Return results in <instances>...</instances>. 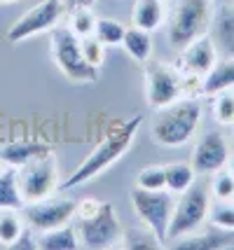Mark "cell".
<instances>
[{"label":"cell","mask_w":234,"mask_h":250,"mask_svg":"<svg viewBox=\"0 0 234 250\" xmlns=\"http://www.w3.org/2000/svg\"><path fill=\"white\" fill-rule=\"evenodd\" d=\"M173 206H176V201L169 189H143V187L131 189V208H134L136 218L162 243H167V231Z\"/></svg>","instance_id":"obj_7"},{"label":"cell","mask_w":234,"mask_h":250,"mask_svg":"<svg viewBox=\"0 0 234 250\" xmlns=\"http://www.w3.org/2000/svg\"><path fill=\"white\" fill-rule=\"evenodd\" d=\"M17 180H19L23 204L52 196L54 189H59V168H56L54 154H45L40 159L23 164L21 168H17Z\"/></svg>","instance_id":"obj_8"},{"label":"cell","mask_w":234,"mask_h":250,"mask_svg":"<svg viewBox=\"0 0 234 250\" xmlns=\"http://www.w3.org/2000/svg\"><path fill=\"white\" fill-rule=\"evenodd\" d=\"M80 248V236L75 225H64L38 234V250H75Z\"/></svg>","instance_id":"obj_17"},{"label":"cell","mask_w":234,"mask_h":250,"mask_svg":"<svg viewBox=\"0 0 234 250\" xmlns=\"http://www.w3.org/2000/svg\"><path fill=\"white\" fill-rule=\"evenodd\" d=\"M136 187L143 189H167L164 185V166H145L136 175Z\"/></svg>","instance_id":"obj_31"},{"label":"cell","mask_w":234,"mask_h":250,"mask_svg":"<svg viewBox=\"0 0 234 250\" xmlns=\"http://www.w3.org/2000/svg\"><path fill=\"white\" fill-rule=\"evenodd\" d=\"M201 124V105L194 98H178L157 110L152 122V141L162 147H180L197 133Z\"/></svg>","instance_id":"obj_3"},{"label":"cell","mask_w":234,"mask_h":250,"mask_svg":"<svg viewBox=\"0 0 234 250\" xmlns=\"http://www.w3.org/2000/svg\"><path fill=\"white\" fill-rule=\"evenodd\" d=\"M5 208H14L21 210L23 208V196L19 189V180H17V168L5 166L0 173V210Z\"/></svg>","instance_id":"obj_21"},{"label":"cell","mask_w":234,"mask_h":250,"mask_svg":"<svg viewBox=\"0 0 234 250\" xmlns=\"http://www.w3.org/2000/svg\"><path fill=\"white\" fill-rule=\"evenodd\" d=\"M213 23V0H176L169 19V42L183 49L188 42L206 35Z\"/></svg>","instance_id":"obj_4"},{"label":"cell","mask_w":234,"mask_h":250,"mask_svg":"<svg viewBox=\"0 0 234 250\" xmlns=\"http://www.w3.org/2000/svg\"><path fill=\"white\" fill-rule=\"evenodd\" d=\"M120 246L129 250H157V248H162L164 243L157 239L148 227H141V229H124Z\"/></svg>","instance_id":"obj_24"},{"label":"cell","mask_w":234,"mask_h":250,"mask_svg":"<svg viewBox=\"0 0 234 250\" xmlns=\"http://www.w3.org/2000/svg\"><path fill=\"white\" fill-rule=\"evenodd\" d=\"M209 210H211V192L206 187L194 185L180 192V199L173 206L171 222L167 231V243L185 236L190 231H197L209 222Z\"/></svg>","instance_id":"obj_6"},{"label":"cell","mask_w":234,"mask_h":250,"mask_svg":"<svg viewBox=\"0 0 234 250\" xmlns=\"http://www.w3.org/2000/svg\"><path fill=\"white\" fill-rule=\"evenodd\" d=\"M232 243V231H220L209 225L206 231H190L185 236L180 239L171 241V248L176 250H220V248H227Z\"/></svg>","instance_id":"obj_15"},{"label":"cell","mask_w":234,"mask_h":250,"mask_svg":"<svg viewBox=\"0 0 234 250\" xmlns=\"http://www.w3.org/2000/svg\"><path fill=\"white\" fill-rule=\"evenodd\" d=\"M7 2H14V0H0V5H7Z\"/></svg>","instance_id":"obj_35"},{"label":"cell","mask_w":234,"mask_h":250,"mask_svg":"<svg viewBox=\"0 0 234 250\" xmlns=\"http://www.w3.org/2000/svg\"><path fill=\"white\" fill-rule=\"evenodd\" d=\"M232 201H234V196H232Z\"/></svg>","instance_id":"obj_38"},{"label":"cell","mask_w":234,"mask_h":250,"mask_svg":"<svg viewBox=\"0 0 234 250\" xmlns=\"http://www.w3.org/2000/svg\"><path fill=\"white\" fill-rule=\"evenodd\" d=\"M52 154V147L40 141H10L0 145V164L10 168H21L23 164Z\"/></svg>","instance_id":"obj_14"},{"label":"cell","mask_w":234,"mask_h":250,"mask_svg":"<svg viewBox=\"0 0 234 250\" xmlns=\"http://www.w3.org/2000/svg\"><path fill=\"white\" fill-rule=\"evenodd\" d=\"M232 138H234V133H232Z\"/></svg>","instance_id":"obj_39"},{"label":"cell","mask_w":234,"mask_h":250,"mask_svg":"<svg viewBox=\"0 0 234 250\" xmlns=\"http://www.w3.org/2000/svg\"><path fill=\"white\" fill-rule=\"evenodd\" d=\"M215 40L227 56H234V10L225 7L215 19Z\"/></svg>","instance_id":"obj_23"},{"label":"cell","mask_w":234,"mask_h":250,"mask_svg":"<svg viewBox=\"0 0 234 250\" xmlns=\"http://www.w3.org/2000/svg\"><path fill=\"white\" fill-rule=\"evenodd\" d=\"M215 61H218V44L209 35H201V38L188 42L180 49L176 68L180 70V75L204 80V75L215 65Z\"/></svg>","instance_id":"obj_12"},{"label":"cell","mask_w":234,"mask_h":250,"mask_svg":"<svg viewBox=\"0 0 234 250\" xmlns=\"http://www.w3.org/2000/svg\"><path fill=\"white\" fill-rule=\"evenodd\" d=\"M68 28L75 33L78 38H87V35H94V28H96V17L91 7H75V10H68Z\"/></svg>","instance_id":"obj_25"},{"label":"cell","mask_w":234,"mask_h":250,"mask_svg":"<svg viewBox=\"0 0 234 250\" xmlns=\"http://www.w3.org/2000/svg\"><path fill=\"white\" fill-rule=\"evenodd\" d=\"M131 21L134 26L143 31H157L164 21V7L162 0H136L134 12H131Z\"/></svg>","instance_id":"obj_19"},{"label":"cell","mask_w":234,"mask_h":250,"mask_svg":"<svg viewBox=\"0 0 234 250\" xmlns=\"http://www.w3.org/2000/svg\"><path fill=\"white\" fill-rule=\"evenodd\" d=\"M145 96L150 108H164L173 101L185 98L183 75L176 65H167L159 61H145Z\"/></svg>","instance_id":"obj_9"},{"label":"cell","mask_w":234,"mask_h":250,"mask_svg":"<svg viewBox=\"0 0 234 250\" xmlns=\"http://www.w3.org/2000/svg\"><path fill=\"white\" fill-rule=\"evenodd\" d=\"M124 31H127V28H124L117 19H106V17H103V19H96L94 35H96L106 47H115V44H122Z\"/></svg>","instance_id":"obj_27"},{"label":"cell","mask_w":234,"mask_h":250,"mask_svg":"<svg viewBox=\"0 0 234 250\" xmlns=\"http://www.w3.org/2000/svg\"><path fill=\"white\" fill-rule=\"evenodd\" d=\"M211 175V196L215 201H230L234 196V175L227 168H220Z\"/></svg>","instance_id":"obj_29"},{"label":"cell","mask_w":234,"mask_h":250,"mask_svg":"<svg viewBox=\"0 0 234 250\" xmlns=\"http://www.w3.org/2000/svg\"><path fill=\"white\" fill-rule=\"evenodd\" d=\"M194 178H197V171L192 168V164L173 162L164 166V185L171 194L185 192L188 187L194 185Z\"/></svg>","instance_id":"obj_20"},{"label":"cell","mask_w":234,"mask_h":250,"mask_svg":"<svg viewBox=\"0 0 234 250\" xmlns=\"http://www.w3.org/2000/svg\"><path fill=\"white\" fill-rule=\"evenodd\" d=\"M75 208H78V201H73L68 196H47V199H40V201L23 204L21 215L23 222L33 229L35 234H40V231H47V229L68 225L75 218Z\"/></svg>","instance_id":"obj_11"},{"label":"cell","mask_w":234,"mask_h":250,"mask_svg":"<svg viewBox=\"0 0 234 250\" xmlns=\"http://www.w3.org/2000/svg\"><path fill=\"white\" fill-rule=\"evenodd\" d=\"M227 159H230V147H227V141H225L223 133L218 131H209L206 136H201L199 143L194 145L192 150V168L199 175H211L215 171H220L227 166Z\"/></svg>","instance_id":"obj_13"},{"label":"cell","mask_w":234,"mask_h":250,"mask_svg":"<svg viewBox=\"0 0 234 250\" xmlns=\"http://www.w3.org/2000/svg\"><path fill=\"white\" fill-rule=\"evenodd\" d=\"M209 225L220 231H234V201H218L215 206L211 204L209 210Z\"/></svg>","instance_id":"obj_28"},{"label":"cell","mask_w":234,"mask_h":250,"mask_svg":"<svg viewBox=\"0 0 234 250\" xmlns=\"http://www.w3.org/2000/svg\"><path fill=\"white\" fill-rule=\"evenodd\" d=\"M2 168H5V166H2V164H0V173H2Z\"/></svg>","instance_id":"obj_36"},{"label":"cell","mask_w":234,"mask_h":250,"mask_svg":"<svg viewBox=\"0 0 234 250\" xmlns=\"http://www.w3.org/2000/svg\"><path fill=\"white\" fill-rule=\"evenodd\" d=\"M96 0H64V7L68 10H75V7H91Z\"/></svg>","instance_id":"obj_33"},{"label":"cell","mask_w":234,"mask_h":250,"mask_svg":"<svg viewBox=\"0 0 234 250\" xmlns=\"http://www.w3.org/2000/svg\"><path fill=\"white\" fill-rule=\"evenodd\" d=\"M23 227H26V222H23V215H19V210H14V208L0 210V246L10 248L19 239Z\"/></svg>","instance_id":"obj_22"},{"label":"cell","mask_w":234,"mask_h":250,"mask_svg":"<svg viewBox=\"0 0 234 250\" xmlns=\"http://www.w3.org/2000/svg\"><path fill=\"white\" fill-rule=\"evenodd\" d=\"M10 248H14V250H33V248H38V236H33V229L26 225L23 231L19 234V239L14 241Z\"/></svg>","instance_id":"obj_32"},{"label":"cell","mask_w":234,"mask_h":250,"mask_svg":"<svg viewBox=\"0 0 234 250\" xmlns=\"http://www.w3.org/2000/svg\"><path fill=\"white\" fill-rule=\"evenodd\" d=\"M80 49H82V56L85 61L99 70L103 61H106V44L101 42L96 35H87V38H80Z\"/></svg>","instance_id":"obj_30"},{"label":"cell","mask_w":234,"mask_h":250,"mask_svg":"<svg viewBox=\"0 0 234 250\" xmlns=\"http://www.w3.org/2000/svg\"><path fill=\"white\" fill-rule=\"evenodd\" d=\"M225 168L234 175V154H230V159H227V166H225Z\"/></svg>","instance_id":"obj_34"},{"label":"cell","mask_w":234,"mask_h":250,"mask_svg":"<svg viewBox=\"0 0 234 250\" xmlns=\"http://www.w3.org/2000/svg\"><path fill=\"white\" fill-rule=\"evenodd\" d=\"M122 47L127 49V54L131 56L134 61H138V63L150 61V56H152V38H150V31H143V28H138V26L131 23L124 31Z\"/></svg>","instance_id":"obj_18"},{"label":"cell","mask_w":234,"mask_h":250,"mask_svg":"<svg viewBox=\"0 0 234 250\" xmlns=\"http://www.w3.org/2000/svg\"><path fill=\"white\" fill-rule=\"evenodd\" d=\"M64 14H66L64 0H43L28 12H23L21 17L12 23L5 33V40L7 42H23L33 35L52 31L54 26H59V19Z\"/></svg>","instance_id":"obj_10"},{"label":"cell","mask_w":234,"mask_h":250,"mask_svg":"<svg viewBox=\"0 0 234 250\" xmlns=\"http://www.w3.org/2000/svg\"><path fill=\"white\" fill-rule=\"evenodd\" d=\"M213 117L223 126H234V89L213 94Z\"/></svg>","instance_id":"obj_26"},{"label":"cell","mask_w":234,"mask_h":250,"mask_svg":"<svg viewBox=\"0 0 234 250\" xmlns=\"http://www.w3.org/2000/svg\"><path fill=\"white\" fill-rule=\"evenodd\" d=\"M75 218H78L75 227L80 236V248L103 250L122 243L124 227L110 201L82 199L75 208Z\"/></svg>","instance_id":"obj_2"},{"label":"cell","mask_w":234,"mask_h":250,"mask_svg":"<svg viewBox=\"0 0 234 250\" xmlns=\"http://www.w3.org/2000/svg\"><path fill=\"white\" fill-rule=\"evenodd\" d=\"M141 122H143L141 115L112 122L110 126H108V131L103 133V138L94 145V150L78 164V168L68 175L59 187L61 189H73V187H78V185H85V183L94 180L96 175H101L106 168H110L115 162H120L124 154L129 152L136 133H138Z\"/></svg>","instance_id":"obj_1"},{"label":"cell","mask_w":234,"mask_h":250,"mask_svg":"<svg viewBox=\"0 0 234 250\" xmlns=\"http://www.w3.org/2000/svg\"><path fill=\"white\" fill-rule=\"evenodd\" d=\"M49 47L56 68L70 82H96L99 70L91 68L80 49V38L68 26H54L49 31Z\"/></svg>","instance_id":"obj_5"},{"label":"cell","mask_w":234,"mask_h":250,"mask_svg":"<svg viewBox=\"0 0 234 250\" xmlns=\"http://www.w3.org/2000/svg\"><path fill=\"white\" fill-rule=\"evenodd\" d=\"M227 2H234V0H227Z\"/></svg>","instance_id":"obj_37"},{"label":"cell","mask_w":234,"mask_h":250,"mask_svg":"<svg viewBox=\"0 0 234 250\" xmlns=\"http://www.w3.org/2000/svg\"><path fill=\"white\" fill-rule=\"evenodd\" d=\"M234 89V56L218 59L215 65L201 80V96H213L218 91Z\"/></svg>","instance_id":"obj_16"}]
</instances>
